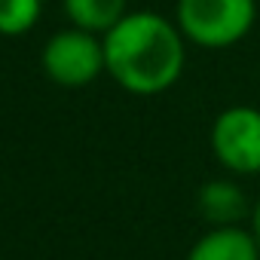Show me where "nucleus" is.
<instances>
[{"instance_id":"1","label":"nucleus","mask_w":260,"mask_h":260,"mask_svg":"<svg viewBox=\"0 0 260 260\" xmlns=\"http://www.w3.org/2000/svg\"><path fill=\"white\" fill-rule=\"evenodd\" d=\"M101 40L107 74L132 95H159L184 74L187 40L159 13H125Z\"/></svg>"},{"instance_id":"2","label":"nucleus","mask_w":260,"mask_h":260,"mask_svg":"<svg viewBox=\"0 0 260 260\" xmlns=\"http://www.w3.org/2000/svg\"><path fill=\"white\" fill-rule=\"evenodd\" d=\"M257 0H178L175 25L202 49H226L251 34Z\"/></svg>"},{"instance_id":"3","label":"nucleus","mask_w":260,"mask_h":260,"mask_svg":"<svg viewBox=\"0 0 260 260\" xmlns=\"http://www.w3.org/2000/svg\"><path fill=\"white\" fill-rule=\"evenodd\" d=\"M43 71L52 83L64 89H80L107 74L104 40L83 28H64L52 34L43 46Z\"/></svg>"},{"instance_id":"4","label":"nucleus","mask_w":260,"mask_h":260,"mask_svg":"<svg viewBox=\"0 0 260 260\" xmlns=\"http://www.w3.org/2000/svg\"><path fill=\"white\" fill-rule=\"evenodd\" d=\"M211 153L233 175H260V110L233 104L211 122Z\"/></svg>"},{"instance_id":"5","label":"nucleus","mask_w":260,"mask_h":260,"mask_svg":"<svg viewBox=\"0 0 260 260\" xmlns=\"http://www.w3.org/2000/svg\"><path fill=\"white\" fill-rule=\"evenodd\" d=\"M187 260H260V248L245 226H211L193 242Z\"/></svg>"},{"instance_id":"6","label":"nucleus","mask_w":260,"mask_h":260,"mask_svg":"<svg viewBox=\"0 0 260 260\" xmlns=\"http://www.w3.org/2000/svg\"><path fill=\"white\" fill-rule=\"evenodd\" d=\"M199 211L211 226H239L248 214V202L233 181H208L199 190Z\"/></svg>"},{"instance_id":"7","label":"nucleus","mask_w":260,"mask_h":260,"mask_svg":"<svg viewBox=\"0 0 260 260\" xmlns=\"http://www.w3.org/2000/svg\"><path fill=\"white\" fill-rule=\"evenodd\" d=\"M64 13L74 28L104 37L125 16V0H64Z\"/></svg>"},{"instance_id":"8","label":"nucleus","mask_w":260,"mask_h":260,"mask_svg":"<svg viewBox=\"0 0 260 260\" xmlns=\"http://www.w3.org/2000/svg\"><path fill=\"white\" fill-rule=\"evenodd\" d=\"M43 10V0H0V34L22 37L28 34Z\"/></svg>"},{"instance_id":"9","label":"nucleus","mask_w":260,"mask_h":260,"mask_svg":"<svg viewBox=\"0 0 260 260\" xmlns=\"http://www.w3.org/2000/svg\"><path fill=\"white\" fill-rule=\"evenodd\" d=\"M248 230H251V236H254V242H257V248H260V202L251 208V220H248Z\"/></svg>"}]
</instances>
